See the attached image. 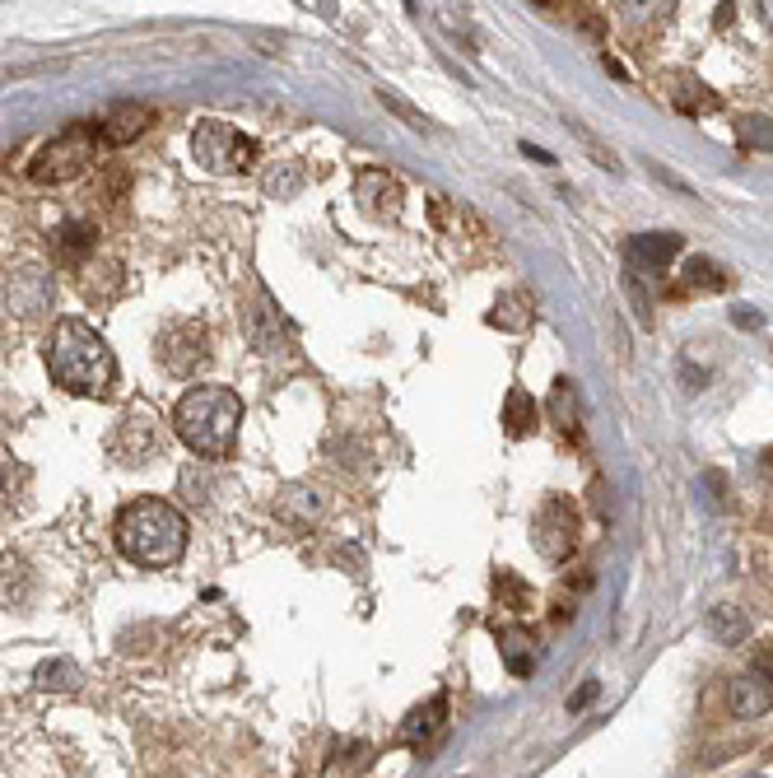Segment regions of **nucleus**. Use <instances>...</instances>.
I'll list each match as a JSON object with an SVG mask.
<instances>
[{
  "label": "nucleus",
  "instance_id": "f257e3e1",
  "mask_svg": "<svg viewBox=\"0 0 773 778\" xmlns=\"http://www.w3.org/2000/svg\"><path fill=\"white\" fill-rule=\"evenodd\" d=\"M47 369L51 382L70 397H89V401H108L117 387V359L102 346V335L80 322V318H61L51 327L47 341Z\"/></svg>",
  "mask_w": 773,
  "mask_h": 778
},
{
  "label": "nucleus",
  "instance_id": "f03ea898",
  "mask_svg": "<svg viewBox=\"0 0 773 778\" xmlns=\"http://www.w3.org/2000/svg\"><path fill=\"white\" fill-rule=\"evenodd\" d=\"M117 551L140 568H168L187 555V517L168 499H131L112 523Z\"/></svg>",
  "mask_w": 773,
  "mask_h": 778
},
{
  "label": "nucleus",
  "instance_id": "7ed1b4c3",
  "mask_svg": "<svg viewBox=\"0 0 773 778\" xmlns=\"http://www.w3.org/2000/svg\"><path fill=\"white\" fill-rule=\"evenodd\" d=\"M173 429L196 457L224 461L238 444L243 401H238V392H228V387H192V392L173 406Z\"/></svg>",
  "mask_w": 773,
  "mask_h": 778
},
{
  "label": "nucleus",
  "instance_id": "20e7f679",
  "mask_svg": "<svg viewBox=\"0 0 773 778\" xmlns=\"http://www.w3.org/2000/svg\"><path fill=\"white\" fill-rule=\"evenodd\" d=\"M94 154H98V121H75V126H66L57 140H47L33 154L29 177H33V183H51V187L75 183L80 173H89Z\"/></svg>",
  "mask_w": 773,
  "mask_h": 778
},
{
  "label": "nucleus",
  "instance_id": "39448f33",
  "mask_svg": "<svg viewBox=\"0 0 773 778\" xmlns=\"http://www.w3.org/2000/svg\"><path fill=\"white\" fill-rule=\"evenodd\" d=\"M192 159L205 168V173H243L252 168L256 159V140L243 136L238 126H228V121H200L196 132H192Z\"/></svg>",
  "mask_w": 773,
  "mask_h": 778
},
{
  "label": "nucleus",
  "instance_id": "423d86ee",
  "mask_svg": "<svg viewBox=\"0 0 773 778\" xmlns=\"http://www.w3.org/2000/svg\"><path fill=\"white\" fill-rule=\"evenodd\" d=\"M531 546L540 560L550 564H564L578 546V508L569 495H546V504L536 508V523H531Z\"/></svg>",
  "mask_w": 773,
  "mask_h": 778
},
{
  "label": "nucleus",
  "instance_id": "0eeeda50",
  "mask_svg": "<svg viewBox=\"0 0 773 778\" xmlns=\"http://www.w3.org/2000/svg\"><path fill=\"white\" fill-rule=\"evenodd\" d=\"M159 364L173 378H192L211 364V327L196 318H173L159 331Z\"/></svg>",
  "mask_w": 773,
  "mask_h": 778
},
{
  "label": "nucleus",
  "instance_id": "6e6552de",
  "mask_svg": "<svg viewBox=\"0 0 773 778\" xmlns=\"http://www.w3.org/2000/svg\"><path fill=\"white\" fill-rule=\"evenodd\" d=\"M0 303L14 318H38L51 303V271L47 266H10L0 280Z\"/></svg>",
  "mask_w": 773,
  "mask_h": 778
},
{
  "label": "nucleus",
  "instance_id": "1a4fd4ad",
  "mask_svg": "<svg viewBox=\"0 0 773 778\" xmlns=\"http://www.w3.org/2000/svg\"><path fill=\"white\" fill-rule=\"evenodd\" d=\"M108 448H112L117 461H126V466H145L149 457H159L164 429H159V420H149V415H131V420H121V425L112 429Z\"/></svg>",
  "mask_w": 773,
  "mask_h": 778
},
{
  "label": "nucleus",
  "instance_id": "9d476101",
  "mask_svg": "<svg viewBox=\"0 0 773 778\" xmlns=\"http://www.w3.org/2000/svg\"><path fill=\"white\" fill-rule=\"evenodd\" d=\"M354 201H359V211H364L369 220H397L401 205H405V192H401V183L392 173L369 168V173L354 177Z\"/></svg>",
  "mask_w": 773,
  "mask_h": 778
},
{
  "label": "nucleus",
  "instance_id": "9b49d317",
  "mask_svg": "<svg viewBox=\"0 0 773 778\" xmlns=\"http://www.w3.org/2000/svg\"><path fill=\"white\" fill-rule=\"evenodd\" d=\"M681 247H685L681 233H634L629 247H625V256H629V271H653V275H662V271L681 256Z\"/></svg>",
  "mask_w": 773,
  "mask_h": 778
},
{
  "label": "nucleus",
  "instance_id": "f8f14e48",
  "mask_svg": "<svg viewBox=\"0 0 773 778\" xmlns=\"http://www.w3.org/2000/svg\"><path fill=\"white\" fill-rule=\"evenodd\" d=\"M47 243H51V256H57V266H85L89 262V252H94V224L89 220H66L47 233Z\"/></svg>",
  "mask_w": 773,
  "mask_h": 778
},
{
  "label": "nucleus",
  "instance_id": "ddd939ff",
  "mask_svg": "<svg viewBox=\"0 0 773 778\" xmlns=\"http://www.w3.org/2000/svg\"><path fill=\"white\" fill-rule=\"evenodd\" d=\"M149 121H154V113L145 108V103H126V108H112L108 117L98 121V145H108V149L131 145L136 136H145Z\"/></svg>",
  "mask_w": 773,
  "mask_h": 778
},
{
  "label": "nucleus",
  "instance_id": "4468645a",
  "mask_svg": "<svg viewBox=\"0 0 773 778\" xmlns=\"http://www.w3.org/2000/svg\"><path fill=\"white\" fill-rule=\"evenodd\" d=\"M727 704H732V718L755 722V718H764V713L773 709V685L760 677V671H745V677L732 681Z\"/></svg>",
  "mask_w": 773,
  "mask_h": 778
},
{
  "label": "nucleus",
  "instance_id": "2eb2a0df",
  "mask_svg": "<svg viewBox=\"0 0 773 778\" xmlns=\"http://www.w3.org/2000/svg\"><path fill=\"white\" fill-rule=\"evenodd\" d=\"M672 103L685 117H708V113L723 108V98H717L704 80H694V75H672Z\"/></svg>",
  "mask_w": 773,
  "mask_h": 778
},
{
  "label": "nucleus",
  "instance_id": "dca6fc26",
  "mask_svg": "<svg viewBox=\"0 0 773 778\" xmlns=\"http://www.w3.org/2000/svg\"><path fill=\"white\" fill-rule=\"evenodd\" d=\"M536 322V303L527 290H508L495 299V308H489V327H503V331H527Z\"/></svg>",
  "mask_w": 773,
  "mask_h": 778
},
{
  "label": "nucleus",
  "instance_id": "f3484780",
  "mask_svg": "<svg viewBox=\"0 0 773 778\" xmlns=\"http://www.w3.org/2000/svg\"><path fill=\"white\" fill-rule=\"evenodd\" d=\"M499 653H503V667L512 671V677H531V667H536V639H531V630H522V625L499 630Z\"/></svg>",
  "mask_w": 773,
  "mask_h": 778
},
{
  "label": "nucleus",
  "instance_id": "a211bd4d",
  "mask_svg": "<svg viewBox=\"0 0 773 778\" xmlns=\"http://www.w3.org/2000/svg\"><path fill=\"white\" fill-rule=\"evenodd\" d=\"M33 596V574L23 560H0V606L23 611Z\"/></svg>",
  "mask_w": 773,
  "mask_h": 778
},
{
  "label": "nucleus",
  "instance_id": "6ab92c4d",
  "mask_svg": "<svg viewBox=\"0 0 773 778\" xmlns=\"http://www.w3.org/2000/svg\"><path fill=\"white\" fill-rule=\"evenodd\" d=\"M503 429H508V438H527L536 429V397L527 387H512L503 397Z\"/></svg>",
  "mask_w": 773,
  "mask_h": 778
},
{
  "label": "nucleus",
  "instance_id": "aec40b11",
  "mask_svg": "<svg viewBox=\"0 0 773 778\" xmlns=\"http://www.w3.org/2000/svg\"><path fill=\"white\" fill-rule=\"evenodd\" d=\"M443 713H448V699H443V694H433L424 709H415V713L405 718V728H401V741H415V746H420V741H424L429 732H438V728H443Z\"/></svg>",
  "mask_w": 773,
  "mask_h": 778
},
{
  "label": "nucleus",
  "instance_id": "412c9836",
  "mask_svg": "<svg viewBox=\"0 0 773 778\" xmlns=\"http://www.w3.org/2000/svg\"><path fill=\"white\" fill-rule=\"evenodd\" d=\"M33 681H38V690H80L85 671H80V662H70V658H57V662H42Z\"/></svg>",
  "mask_w": 773,
  "mask_h": 778
},
{
  "label": "nucleus",
  "instance_id": "4be33fe9",
  "mask_svg": "<svg viewBox=\"0 0 773 778\" xmlns=\"http://www.w3.org/2000/svg\"><path fill=\"white\" fill-rule=\"evenodd\" d=\"M708 630L717 634V639H723V643H745V639H751V620H745L736 606H713L708 611Z\"/></svg>",
  "mask_w": 773,
  "mask_h": 778
},
{
  "label": "nucleus",
  "instance_id": "5701e85b",
  "mask_svg": "<svg viewBox=\"0 0 773 778\" xmlns=\"http://www.w3.org/2000/svg\"><path fill=\"white\" fill-rule=\"evenodd\" d=\"M681 275H685V290H723L727 284V271L713 256H689Z\"/></svg>",
  "mask_w": 773,
  "mask_h": 778
},
{
  "label": "nucleus",
  "instance_id": "b1692460",
  "mask_svg": "<svg viewBox=\"0 0 773 778\" xmlns=\"http://www.w3.org/2000/svg\"><path fill=\"white\" fill-rule=\"evenodd\" d=\"M732 132H736L741 149H773V121H769V117L745 113V117L732 121Z\"/></svg>",
  "mask_w": 773,
  "mask_h": 778
},
{
  "label": "nucleus",
  "instance_id": "393cba45",
  "mask_svg": "<svg viewBox=\"0 0 773 778\" xmlns=\"http://www.w3.org/2000/svg\"><path fill=\"white\" fill-rule=\"evenodd\" d=\"M546 415H550L555 425H564V429H578V397H574L569 378L555 382V392H550V401H546Z\"/></svg>",
  "mask_w": 773,
  "mask_h": 778
},
{
  "label": "nucleus",
  "instance_id": "a878e982",
  "mask_svg": "<svg viewBox=\"0 0 773 778\" xmlns=\"http://www.w3.org/2000/svg\"><path fill=\"white\" fill-rule=\"evenodd\" d=\"M495 596H499V606H508V611H531V587L518 574H508V568H499V574H495Z\"/></svg>",
  "mask_w": 773,
  "mask_h": 778
},
{
  "label": "nucleus",
  "instance_id": "bb28decb",
  "mask_svg": "<svg viewBox=\"0 0 773 778\" xmlns=\"http://www.w3.org/2000/svg\"><path fill=\"white\" fill-rule=\"evenodd\" d=\"M378 103H382L387 113H397L405 126H415V132H429V126H433V121H429V117L415 108V103H405V98H401V94H392V89H378Z\"/></svg>",
  "mask_w": 773,
  "mask_h": 778
},
{
  "label": "nucleus",
  "instance_id": "cd10ccee",
  "mask_svg": "<svg viewBox=\"0 0 773 778\" xmlns=\"http://www.w3.org/2000/svg\"><path fill=\"white\" fill-rule=\"evenodd\" d=\"M294 187H299V164L280 168V173H266V192H271V196H290Z\"/></svg>",
  "mask_w": 773,
  "mask_h": 778
},
{
  "label": "nucleus",
  "instance_id": "c85d7f7f",
  "mask_svg": "<svg viewBox=\"0 0 773 778\" xmlns=\"http://www.w3.org/2000/svg\"><path fill=\"white\" fill-rule=\"evenodd\" d=\"M597 694H601V681H583V690H578V694H569V713H583V709H587Z\"/></svg>",
  "mask_w": 773,
  "mask_h": 778
},
{
  "label": "nucleus",
  "instance_id": "c756f323",
  "mask_svg": "<svg viewBox=\"0 0 773 778\" xmlns=\"http://www.w3.org/2000/svg\"><path fill=\"white\" fill-rule=\"evenodd\" d=\"M10 476H14V457H10L6 444H0V499L10 495Z\"/></svg>",
  "mask_w": 773,
  "mask_h": 778
},
{
  "label": "nucleus",
  "instance_id": "7c9ffc66",
  "mask_svg": "<svg viewBox=\"0 0 773 778\" xmlns=\"http://www.w3.org/2000/svg\"><path fill=\"white\" fill-rule=\"evenodd\" d=\"M704 485L713 489V499H727V476L723 471H704Z\"/></svg>",
  "mask_w": 773,
  "mask_h": 778
},
{
  "label": "nucleus",
  "instance_id": "2f4dec72",
  "mask_svg": "<svg viewBox=\"0 0 773 778\" xmlns=\"http://www.w3.org/2000/svg\"><path fill=\"white\" fill-rule=\"evenodd\" d=\"M522 154H527V159H536V164H555V154L540 149V145H531V140H522Z\"/></svg>",
  "mask_w": 773,
  "mask_h": 778
},
{
  "label": "nucleus",
  "instance_id": "473e14b6",
  "mask_svg": "<svg viewBox=\"0 0 773 778\" xmlns=\"http://www.w3.org/2000/svg\"><path fill=\"white\" fill-rule=\"evenodd\" d=\"M732 322H736V327H760L764 318H760V313H751V308H736V313H732Z\"/></svg>",
  "mask_w": 773,
  "mask_h": 778
},
{
  "label": "nucleus",
  "instance_id": "72a5a7b5",
  "mask_svg": "<svg viewBox=\"0 0 773 778\" xmlns=\"http://www.w3.org/2000/svg\"><path fill=\"white\" fill-rule=\"evenodd\" d=\"M713 19H717V29H727V23L736 19V6H717V14H713Z\"/></svg>",
  "mask_w": 773,
  "mask_h": 778
},
{
  "label": "nucleus",
  "instance_id": "f704fd0d",
  "mask_svg": "<svg viewBox=\"0 0 773 778\" xmlns=\"http://www.w3.org/2000/svg\"><path fill=\"white\" fill-rule=\"evenodd\" d=\"M591 495H597V508H601V517L610 513V504H606V485H591Z\"/></svg>",
  "mask_w": 773,
  "mask_h": 778
},
{
  "label": "nucleus",
  "instance_id": "c9c22d12",
  "mask_svg": "<svg viewBox=\"0 0 773 778\" xmlns=\"http://www.w3.org/2000/svg\"><path fill=\"white\" fill-rule=\"evenodd\" d=\"M769 461H773V448H769Z\"/></svg>",
  "mask_w": 773,
  "mask_h": 778
}]
</instances>
